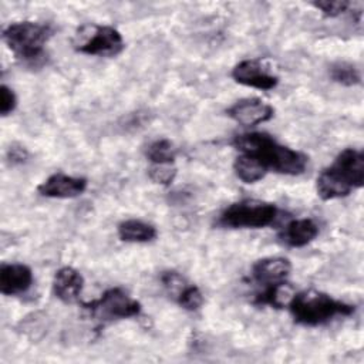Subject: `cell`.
Segmentation results:
<instances>
[{"label":"cell","mask_w":364,"mask_h":364,"mask_svg":"<svg viewBox=\"0 0 364 364\" xmlns=\"http://www.w3.org/2000/svg\"><path fill=\"white\" fill-rule=\"evenodd\" d=\"M239 154L257 159L267 171L296 176L304 172L309 158L286 145L279 144L264 132H243L233 138Z\"/></svg>","instance_id":"1"},{"label":"cell","mask_w":364,"mask_h":364,"mask_svg":"<svg viewBox=\"0 0 364 364\" xmlns=\"http://www.w3.org/2000/svg\"><path fill=\"white\" fill-rule=\"evenodd\" d=\"M287 307L293 320L307 327L323 326L336 317H348L355 311L353 304L314 289L294 293Z\"/></svg>","instance_id":"2"},{"label":"cell","mask_w":364,"mask_h":364,"mask_svg":"<svg viewBox=\"0 0 364 364\" xmlns=\"http://www.w3.org/2000/svg\"><path fill=\"white\" fill-rule=\"evenodd\" d=\"M53 36L48 24L36 21H17L3 30V40L14 57L27 67H41L47 60L46 43Z\"/></svg>","instance_id":"3"},{"label":"cell","mask_w":364,"mask_h":364,"mask_svg":"<svg viewBox=\"0 0 364 364\" xmlns=\"http://www.w3.org/2000/svg\"><path fill=\"white\" fill-rule=\"evenodd\" d=\"M279 209L274 203L245 199L229 205L219 216L218 223L232 229H260L274 223Z\"/></svg>","instance_id":"4"},{"label":"cell","mask_w":364,"mask_h":364,"mask_svg":"<svg viewBox=\"0 0 364 364\" xmlns=\"http://www.w3.org/2000/svg\"><path fill=\"white\" fill-rule=\"evenodd\" d=\"M73 46L81 54L115 57L124 50V38L111 26L90 23L78 27L73 38Z\"/></svg>","instance_id":"5"},{"label":"cell","mask_w":364,"mask_h":364,"mask_svg":"<svg viewBox=\"0 0 364 364\" xmlns=\"http://www.w3.org/2000/svg\"><path fill=\"white\" fill-rule=\"evenodd\" d=\"M82 307L101 320L131 318L139 316L142 310L141 303L132 299L121 287L105 290L97 300L82 303Z\"/></svg>","instance_id":"6"},{"label":"cell","mask_w":364,"mask_h":364,"mask_svg":"<svg viewBox=\"0 0 364 364\" xmlns=\"http://www.w3.org/2000/svg\"><path fill=\"white\" fill-rule=\"evenodd\" d=\"M328 169L353 191L364 185V152L355 148L343 149Z\"/></svg>","instance_id":"7"},{"label":"cell","mask_w":364,"mask_h":364,"mask_svg":"<svg viewBox=\"0 0 364 364\" xmlns=\"http://www.w3.org/2000/svg\"><path fill=\"white\" fill-rule=\"evenodd\" d=\"M232 78L245 87L269 91L277 87L279 77L272 74L260 60H243L232 70Z\"/></svg>","instance_id":"8"},{"label":"cell","mask_w":364,"mask_h":364,"mask_svg":"<svg viewBox=\"0 0 364 364\" xmlns=\"http://www.w3.org/2000/svg\"><path fill=\"white\" fill-rule=\"evenodd\" d=\"M87 179L80 176H71L65 173H53L43 181L37 191L46 198L54 199H71L82 195L87 189Z\"/></svg>","instance_id":"9"},{"label":"cell","mask_w":364,"mask_h":364,"mask_svg":"<svg viewBox=\"0 0 364 364\" xmlns=\"http://www.w3.org/2000/svg\"><path fill=\"white\" fill-rule=\"evenodd\" d=\"M226 114L237 124L255 127L272 119L274 115V109L270 104L259 98H243L229 107Z\"/></svg>","instance_id":"10"},{"label":"cell","mask_w":364,"mask_h":364,"mask_svg":"<svg viewBox=\"0 0 364 364\" xmlns=\"http://www.w3.org/2000/svg\"><path fill=\"white\" fill-rule=\"evenodd\" d=\"M33 284V272L23 263H4L0 266V291L4 296L26 293Z\"/></svg>","instance_id":"11"},{"label":"cell","mask_w":364,"mask_h":364,"mask_svg":"<svg viewBox=\"0 0 364 364\" xmlns=\"http://www.w3.org/2000/svg\"><path fill=\"white\" fill-rule=\"evenodd\" d=\"M290 272H291L290 260L282 256L263 257L255 262L252 266L253 280L263 286L286 282Z\"/></svg>","instance_id":"12"},{"label":"cell","mask_w":364,"mask_h":364,"mask_svg":"<svg viewBox=\"0 0 364 364\" xmlns=\"http://www.w3.org/2000/svg\"><path fill=\"white\" fill-rule=\"evenodd\" d=\"M84 287L82 274L70 266L58 269L53 279V293L63 303H74L80 299Z\"/></svg>","instance_id":"13"},{"label":"cell","mask_w":364,"mask_h":364,"mask_svg":"<svg viewBox=\"0 0 364 364\" xmlns=\"http://www.w3.org/2000/svg\"><path fill=\"white\" fill-rule=\"evenodd\" d=\"M318 235V226L313 219L303 218L289 222L280 232V239L290 247H303L311 243Z\"/></svg>","instance_id":"14"},{"label":"cell","mask_w":364,"mask_h":364,"mask_svg":"<svg viewBox=\"0 0 364 364\" xmlns=\"http://www.w3.org/2000/svg\"><path fill=\"white\" fill-rule=\"evenodd\" d=\"M158 232L154 225L139 220L127 219L118 225V236L127 243H148L156 237Z\"/></svg>","instance_id":"15"},{"label":"cell","mask_w":364,"mask_h":364,"mask_svg":"<svg viewBox=\"0 0 364 364\" xmlns=\"http://www.w3.org/2000/svg\"><path fill=\"white\" fill-rule=\"evenodd\" d=\"M294 296V290L290 283L280 282L276 284L264 286V289L256 294L255 303L262 306H270L274 309L287 307Z\"/></svg>","instance_id":"16"},{"label":"cell","mask_w":364,"mask_h":364,"mask_svg":"<svg viewBox=\"0 0 364 364\" xmlns=\"http://www.w3.org/2000/svg\"><path fill=\"white\" fill-rule=\"evenodd\" d=\"M233 171L236 176L245 183H255L263 179L269 172L257 159L245 154H239L235 158Z\"/></svg>","instance_id":"17"},{"label":"cell","mask_w":364,"mask_h":364,"mask_svg":"<svg viewBox=\"0 0 364 364\" xmlns=\"http://www.w3.org/2000/svg\"><path fill=\"white\" fill-rule=\"evenodd\" d=\"M328 74L334 82H338L346 87H353V85H357L361 82L360 71L353 64L346 63V61L334 63L330 67Z\"/></svg>","instance_id":"18"},{"label":"cell","mask_w":364,"mask_h":364,"mask_svg":"<svg viewBox=\"0 0 364 364\" xmlns=\"http://www.w3.org/2000/svg\"><path fill=\"white\" fill-rule=\"evenodd\" d=\"M146 158L151 164H173L176 149L169 139H156L148 145Z\"/></svg>","instance_id":"19"},{"label":"cell","mask_w":364,"mask_h":364,"mask_svg":"<svg viewBox=\"0 0 364 364\" xmlns=\"http://www.w3.org/2000/svg\"><path fill=\"white\" fill-rule=\"evenodd\" d=\"M175 300L182 309L188 311H195L203 304V294L198 286L188 283V286L179 293Z\"/></svg>","instance_id":"20"},{"label":"cell","mask_w":364,"mask_h":364,"mask_svg":"<svg viewBox=\"0 0 364 364\" xmlns=\"http://www.w3.org/2000/svg\"><path fill=\"white\" fill-rule=\"evenodd\" d=\"M176 173L178 171L173 166V164H151L148 169V175L151 181L162 186L171 185L175 181Z\"/></svg>","instance_id":"21"},{"label":"cell","mask_w":364,"mask_h":364,"mask_svg":"<svg viewBox=\"0 0 364 364\" xmlns=\"http://www.w3.org/2000/svg\"><path fill=\"white\" fill-rule=\"evenodd\" d=\"M161 282H162L165 290L168 291V294L172 296L173 299H176L179 296V293L188 286L186 280L178 272H175V270L162 272Z\"/></svg>","instance_id":"22"},{"label":"cell","mask_w":364,"mask_h":364,"mask_svg":"<svg viewBox=\"0 0 364 364\" xmlns=\"http://www.w3.org/2000/svg\"><path fill=\"white\" fill-rule=\"evenodd\" d=\"M311 4L313 7L320 10L324 17H331V18L341 16L350 7V1L347 0H318V1H313Z\"/></svg>","instance_id":"23"},{"label":"cell","mask_w":364,"mask_h":364,"mask_svg":"<svg viewBox=\"0 0 364 364\" xmlns=\"http://www.w3.org/2000/svg\"><path fill=\"white\" fill-rule=\"evenodd\" d=\"M16 107H17V97L14 91L6 84H3L0 88V114L3 117H7L16 109Z\"/></svg>","instance_id":"24"},{"label":"cell","mask_w":364,"mask_h":364,"mask_svg":"<svg viewBox=\"0 0 364 364\" xmlns=\"http://www.w3.org/2000/svg\"><path fill=\"white\" fill-rule=\"evenodd\" d=\"M28 159V152L24 146L20 145H11L7 149V161L10 165L16 166V165H21Z\"/></svg>","instance_id":"25"}]
</instances>
